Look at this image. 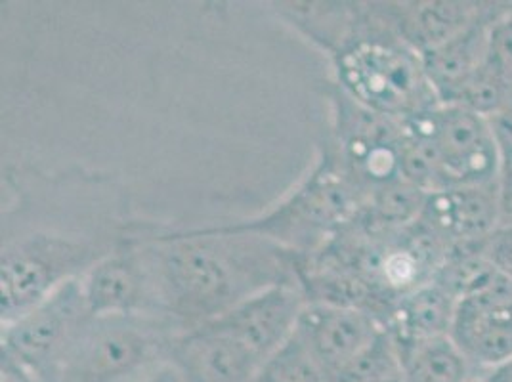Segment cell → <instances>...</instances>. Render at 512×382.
<instances>
[{
  "label": "cell",
  "instance_id": "obj_1",
  "mask_svg": "<svg viewBox=\"0 0 512 382\" xmlns=\"http://www.w3.org/2000/svg\"><path fill=\"white\" fill-rule=\"evenodd\" d=\"M16 205L2 213L0 319L20 318L73 279H81L125 237L132 220L109 178L65 174L62 207L52 176L6 174Z\"/></svg>",
  "mask_w": 512,
  "mask_h": 382
},
{
  "label": "cell",
  "instance_id": "obj_2",
  "mask_svg": "<svg viewBox=\"0 0 512 382\" xmlns=\"http://www.w3.org/2000/svg\"><path fill=\"white\" fill-rule=\"evenodd\" d=\"M157 314L182 331L230 312L279 283L297 281V253L258 235L222 226L159 228L132 222Z\"/></svg>",
  "mask_w": 512,
  "mask_h": 382
},
{
  "label": "cell",
  "instance_id": "obj_3",
  "mask_svg": "<svg viewBox=\"0 0 512 382\" xmlns=\"http://www.w3.org/2000/svg\"><path fill=\"white\" fill-rule=\"evenodd\" d=\"M335 83L381 115L406 123L440 104L428 85L421 56L400 41L365 2L360 33L331 56Z\"/></svg>",
  "mask_w": 512,
  "mask_h": 382
},
{
  "label": "cell",
  "instance_id": "obj_4",
  "mask_svg": "<svg viewBox=\"0 0 512 382\" xmlns=\"http://www.w3.org/2000/svg\"><path fill=\"white\" fill-rule=\"evenodd\" d=\"M363 199L365 193L327 142L321 146L314 167L276 207L224 226L264 237L297 255H312L341 234L362 207Z\"/></svg>",
  "mask_w": 512,
  "mask_h": 382
},
{
  "label": "cell",
  "instance_id": "obj_5",
  "mask_svg": "<svg viewBox=\"0 0 512 382\" xmlns=\"http://www.w3.org/2000/svg\"><path fill=\"white\" fill-rule=\"evenodd\" d=\"M180 333L174 321L155 314L92 318L58 382H150L169 367Z\"/></svg>",
  "mask_w": 512,
  "mask_h": 382
},
{
  "label": "cell",
  "instance_id": "obj_6",
  "mask_svg": "<svg viewBox=\"0 0 512 382\" xmlns=\"http://www.w3.org/2000/svg\"><path fill=\"white\" fill-rule=\"evenodd\" d=\"M92 318L81 279H73L20 318L2 323L0 354L44 382H58Z\"/></svg>",
  "mask_w": 512,
  "mask_h": 382
},
{
  "label": "cell",
  "instance_id": "obj_7",
  "mask_svg": "<svg viewBox=\"0 0 512 382\" xmlns=\"http://www.w3.org/2000/svg\"><path fill=\"white\" fill-rule=\"evenodd\" d=\"M331 106L329 146L344 169L367 195L400 176V142L404 123L363 106L337 83L327 86Z\"/></svg>",
  "mask_w": 512,
  "mask_h": 382
},
{
  "label": "cell",
  "instance_id": "obj_8",
  "mask_svg": "<svg viewBox=\"0 0 512 382\" xmlns=\"http://www.w3.org/2000/svg\"><path fill=\"white\" fill-rule=\"evenodd\" d=\"M404 125L430 140L448 188L499 180L501 153L486 117L457 104H436Z\"/></svg>",
  "mask_w": 512,
  "mask_h": 382
},
{
  "label": "cell",
  "instance_id": "obj_9",
  "mask_svg": "<svg viewBox=\"0 0 512 382\" xmlns=\"http://www.w3.org/2000/svg\"><path fill=\"white\" fill-rule=\"evenodd\" d=\"M449 339L478 377L512 361V279L499 276L482 291L459 300Z\"/></svg>",
  "mask_w": 512,
  "mask_h": 382
},
{
  "label": "cell",
  "instance_id": "obj_10",
  "mask_svg": "<svg viewBox=\"0 0 512 382\" xmlns=\"http://www.w3.org/2000/svg\"><path fill=\"white\" fill-rule=\"evenodd\" d=\"M262 363L245 342L214 321L182 331L169 356L180 382H255Z\"/></svg>",
  "mask_w": 512,
  "mask_h": 382
},
{
  "label": "cell",
  "instance_id": "obj_11",
  "mask_svg": "<svg viewBox=\"0 0 512 382\" xmlns=\"http://www.w3.org/2000/svg\"><path fill=\"white\" fill-rule=\"evenodd\" d=\"M81 285L94 318L123 314L159 316L144 256L130 234L81 277Z\"/></svg>",
  "mask_w": 512,
  "mask_h": 382
},
{
  "label": "cell",
  "instance_id": "obj_12",
  "mask_svg": "<svg viewBox=\"0 0 512 382\" xmlns=\"http://www.w3.org/2000/svg\"><path fill=\"white\" fill-rule=\"evenodd\" d=\"M381 329L383 323L365 310L306 302L295 335L329 382L346 361L352 360L365 344L379 335Z\"/></svg>",
  "mask_w": 512,
  "mask_h": 382
},
{
  "label": "cell",
  "instance_id": "obj_13",
  "mask_svg": "<svg viewBox=\"0 0 512 382\" xmlns=\"http://www.w3.org/2000/svg\"><path fill=\"white\" fill-rule=\"evenodd\" d=\"M304 306L306 298L299 283L287 281L256 293L211 321L245 342L260 360L266 361L295 335Z\"/></svg>",
  "mask_w": 512,
  "mask_h": 382
},
{
  "label": "cell",
  "instance_id": "obj_14",
  "mask_svg": "<svg viewBox=\"0 0 512 382\" xmlns=\"http://www.w3.org/2000/svg\"><path fill=\"white\" fill-rule=\"evenodd\" d=\"M419 220L444 239L449 249L484 243L501 226L499 186L490 182L428 193Z\"/></svg>",
  "mask_w": 512,
  "mask_h": 382
},
{
  "label": "cell",
  "instance_id": "obj_15",
  "mask_svg": "<svg viewBox=\"0 0 512 382\" xmlns=\"http://www.w3.org/2000/svg\"><path fill=\"white\" fill-rule=\"evenodd\" d=\"M490 4L484 2H373L384 25L417 54L446 43L476 22Z\"/></svg>",
  "mask_w": 512,
  "mask_h": 382
},
{
  "label": "cell",
  "instance_id": "obj_16",
  "mask_svg": "<svg viewBox=\"0 0 512 382\" xmlns=\"http://www.w3.org/2000/svg\"><path fill=\"white\" fill-rule=\"evenodd\" d=\"M501 8L490 2L488 10L465 31L419 54L428 85L440 104H449L470 75L488 60L491 23Z\"/></svg>",
  "mask_w": 512,
  "mask_h": 382
},
{
  "label": "cell",
  "instance_id": "obj_17",
  "mask_svg": "<svg viewBox=\"0 0 512 382\" xmlns=\"http://www.w3.org/2000/svg\"><path fill=\"white\" fill-rule=\"evenodd\" d=\"M457 304L459 300L434 279L400 298L383 323L398 346L400 358L421 342L448 337Z\"/></svg>",
  "mask_w": 512,
  "mask_h": 382
},
{
  "label": "cell",
  "instance_id": "obj_18",
  "mask_svg": "<svg viewBox=\"0 0 512 382\" xmlns=\"http://www.w3.org/2000/svg\"><path fill=\"white\" fill-rule=\"evenodd\" d=\"M279 16L323 48L329 58L350 43L365 22L362 2H278Z\"/></svg>",
  "mask_w": 512,
  "mask_h": 382
},
{
  "label": "cell",
  "instance_id": "obj_19",
  "mask_svg": "<svg viewBox=\"0 0 512 382\" xmlns=\"http://www.w3.org/2000/svg\"><path fill=\"white\" fill-rule=\"evenodd\" d=\"M427 197L428 193L398 176L369 191L350 224L373 237L398 234L421 218Z\"/></svg>",
  "mask_w": 512,
  "mask_h": 382
},
{
  "label": "cell",
  "instance_id": "obj_20",
  "mask_svg": "<svg viewBox=\"0 0 512 382\" xmlns=\"http://www.w3.org/2000/svg\"><path fill=\"white\" fill-rule=\"evenodd\" d=\"M406 382H474L478 373L448 337L427 340L402 354Z\"/></svg>",
  "mask_w": 512,
  "mask_h": 382
},
{
  "label": "cell",
  "instance_id": "obj_21",
  "mask_svg": "<svg viewBox=\"0 0 512 382\" xmlns=\"http://www.w3.org/2000/svg\"><path fill=\"white\" fill-rule=\"evenodd\" d=\"M402 375V358L396 342L381 329L379 335L342 365L329 382H384Z\"/></svg>",
  "mask_w": 512,
  "mask_h": 382
},
{
  "label": "cell",
  "instance_id": "obj_22",
  "mask_svg": "<svg viewBox=\"0 0 512 382\" xmlns=\"http://www.w3.org/2000/svg\"><path fill=\"white\" fill-rule=\"evenodd\" d=\"M511 96V79L488 58L457 90L449 104L467 107L490 119L511 100Z\"/></svg>",
  "mask_w": 512,
  "mask_h": 382
},
{
  "label": "cell",
  "instance_id": "obj_23",
  "mask_svg": "<svg viewBox=\"0 0 512 382\" xmlns=\"http://www.w3.org/2000/svg\"><path fill=\"white\" fill-rule=\"evenodd\" d=\"M255 382H327L320 365L293 335L262 363Z\"/></svg>",
  "mask_w": 512,
  "mask_h": 382
},
{
  "label": "cell",
  "instance_id": "obj_24",
  "mask_svg": "<svg viewBox=\"0 0 512 382\" xmlns=\"http://www.w3.org/2000/svg\"><path fill=\"white\" fill-rule=\"evenodd\" d=\"M488 58L512 81V4H503L491 23Z\"/></svg>",
  "mask_w": 512,
  "mask_h": 382
},
{
  "label": "cell",
  "instance_id": "obj_25",
  "mask_svg": "<svg viewBox=\"0 0 512 382\" xmlns=\"http://www.w3.org/2000/svg\"><path fill=\"white\" fill-rule=\"evenodd\" d=\"M484 253L503 276L512 279V224L499 226L484 241Z\"/></svg>",
  "mask_w": 512,
  "mask_h": 382
},
{
  "label": "cell",
  "instance_id": "obj_26",
  "mask_svg": "<svg viewBox=\"0 0 512 382\" xmlns=\"http://www.w3.org/2000/svg\"><path fill=\"white\" fill-rule=\"evenodd\" d=\"M490 121L495 142L499 146L501 153V163H511L512 161V96L511 100L501 107Z\"/></svg>",
  "mask_w": 512,
  "mask_h": 382
},
{
  "label": "cell",
  "instance_id": "obj_27",
  "mask_svg": "<svg viewBox=\"0 0 512 382\" xmlns=\"http://www.w3.org/2000/svg\"><path fill=\"white\" fill-rule=\"evenodd\" d=\"M499 211H501V226L512 224V161L501 163L499 172Z\"/></svg>",
  "mask_w": 512,
  "mask_h": 382
},
{
  "label": "cell",
  "instance_id": "obj_28",
  "mask_svg": "<svg viewBox=\"0 0 512 382\" xmlns=\"http://www.w3.org/2000/svg\"><path fill=\"white\" fill-rule=\"evenodd\" d=\"M0 382H44L37 375L23 369L20 363L0 354Z\"/></svg>",
  "mask_w": 512,
  "mask_h": 382
},
{
  "label": "cell",
  "instance_id": "obj_29",
  "mask_svg": "<svg viewBox=\"0 0 512 382\" xmlns=\"http://www.w3.org/2000/svg\"><path fill=\"white\" fill-rule=\"evenodd\" d=\"M482 381L512 382V361L507 363V365H503V367H499V369H495V371H491L486 377H482Z\"/></svg>",
  "mask_w": 512,
  "mask_h": 382
},
{
  "label": "cell",
  "instance_id": "obj_30",
  "mask_svg": "<svg viewBox=\"0 0 512 382\" xmlns=\"http://www.w3.org/2000/svg\"><path fill=\"white\" fill-rule=\"evenodd\" d=\"M150 382H180V379H178V375L174 373V369L169 365L155 379H151Z\"/></svg>",
  "mask_w": 512,
  "mask_h": 382
},
{
  "label": "cell",
  "instance_id": "obj_31",
  "mask_svg": "<svg viewBox=\"0 0 512 382\" xmlns=\"http://www.w3.org/2000/svg\"><path fill=\"white\" fill-rule=\"evenodd\" d=\"M384 382H406V379H404V375H400V377H394V379H388Z\"/></svg>",
  "mask_w": 512,
  "mask_h": 382
},
{
  "label": "cell",
  "instance_id": "obj_32",
  "mask_svg": "<svg viewBox=\"0 0 512 382\" xmlns=\"http://www.w3.org/2000/svg\"><path fill=\"white\" fill-rule=\"evenodd\" d=\"M474 382H484V381H482V379H478V381H474Z\"/></svg>",
  "mask_w": 512,
  "mask_h": 382
}]
</instances>
